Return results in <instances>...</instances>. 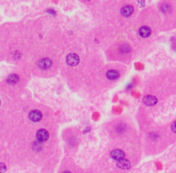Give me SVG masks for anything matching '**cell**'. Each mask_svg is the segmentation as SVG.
Wrapping results in <instances>:
<instances>
[{"instance_id": "6da1fadb", "label": "cell", "mask_w": 176, "mask_h": 173, "mask_svg": "<svg viewBox=\"0 0 176 173\" xmlns=\"http://www.w3.org/2000/svg\"><path fill=\"white\" fill-rule=\"evenodd\" d=\"M37 141L40 142H45L49 138V133L46 129H39L36 133Z\"/></svg>"}, {"instance_id": "7a4b0ae2", "label": "cell", "mask_w": 176, "mask_h": 173, "mask_svg": "<svg viewBox=\"0 0 176 173\" xmlns=\"http://www.w3.org/2000/svg\"><path fill=\"white\" fill-rule=\"evenodd\" d=\"M67 63L71 66H75L80 63V58L76 54H69L66 58Z\"/></svg>"}, {"instance_id": "3957f363", "label": "cell", "mask_w": 176, "mask_h": 173, "mask_svg": "<svg viewBox=\"0 0 176 173\" xmlns=\"http://www.w3.org/2000/svg\"><path fill=\"white\" fill-rule=\"evenodd\" d=\"M42 117V114L40 110H35L33 111H31L29 113V118L30 119V121H34V122H37L39 121Z\"/></svg>"}, {"instance_id": "277c9868", "label": "cell", "mask_w": 176, "mask_h": 173, "mask_svg": "<svg viewBox=\"0 0 176 173\" xmlns=\"http://www.w3.org/2000/svg\"><path fill=\"white\" fill-rule=\"evenodd\" d=\"M38 65L40 66V68L43 69V70H46V69H49V67H51L52 65V61L49 58H44V59H42L39 63H38Z\"/></svg>"}, {"instance_id": "5b68a950", "label": "cell", "mask_w": 176, "mask_h": 173, "mask_svg": "<svg viewBox=\"0 0 176 173\" xmlns=\"http://www.w3.org/2000/svg\"><path fill=\"white\" fill-rule=\"evenodd\" d=\"M124 156H125L124 152L120 149H116V150H114V151H112L111 152L112 159H113L114 160H117H117H120V159H123L124 158Z\"/></svg>"}, {"instance_id": "8992f818", "label": "cell", "mask_w": 176, "mask_h": 173, "mask_svg": "<svg viewBox=\"0 0 176 173\" xmlns=\"http://www.w3.org/2000/svg\"><path fill=\"white\" fill-rule=\"evenodd\" d=\"M117 166L119 169H122V170H128L130 168V163L129 160H127L123 158V159L117 160Z\"/></svg>"}, {"instance_id": "52a82bcc", "label": "cell", "mask_w": 176, "mask_h": 173, "mask_svg": "<svg viewBox=\"0 0 176 173\" xmlns=\"http://www.w3.org/2000/svg\"><path fill=\"white\" fill-rule=\"evenodd\" d=\"M143 103L148 106H154L157 103V98L154 96L148 95L143 98Z\"/></svg>"}, {"instance_id": "ba28073f", "label": "cell", "mask_w": 176, "mask_h": 173, "mask_svg": "<svg viewBox=\"0 0 176 173\" xmlns=\"http://www.w3.org/2000/svg\"><path fill=\"white\" fill-rule=\"evenodd\" d=\"M133 12H134V8L132 5H125L121 9V14L126 17L131 16Z\"/></svg>"}, {"instance_id": "9c48e42d", "label": "cell", "mask_w": 176, "mask_h": 173, "mask_svg": "<svg viewBox=\"0 0 176 173\" xmlns=\"http://www.w3.org/2000/svg\"><path fill=\"white\" fill-rule=\"evenodd\" d=\"M119 72L116 70H110L106 72V77L107 79H109L110 80H115L119 78Z\"/></svg>"}, {"instance_id": "30bf717a", "label": "cell", "mask_w": 176, "mask_h": 173, "mask_svg": "<svg viewBox=\"0 0 176 173\" xmlns=\"http://www.w3.org/2000/svg\"><path fill=\"white\" fill-rule=\"evenodd\" d=\"M139 34L143 38H147L151 34V29L148 26H143L139 29Z\"/></svg>"}, {"instance_id": "8fae6325", "label": "cell", "mask_w": 176, "mask_h": 173, "mask_svg": "<svg viewBox=\"0 0 176 173\" xmlns=\"http://www.w3.org/2000/svg\"><path fill=\"white\" fill-rule=\"evenodd\" d=\"M19 80V77L17 74H10L8 79H7V83L10 85H15L18 82Z\"/></svg>"}, {"instance_id": "7c38bea8", "label": "cell", "mask_w": 176, "mask_h": 173, "mask_svg": "<svg viewBox=\"0 0 176 173\" xmlns=\"http://www.w3.org/2000/svg\"><path fill=\"white\" fill-rule=\"evenodd\" d=\"M130 51V48L128 45H124L121 48V53H129Z\"/></svg>"}, {"instance_id": "4fadbf2b", "label": "cell", "mask_w": 176, "mask_h": 173, "mask_svg": "<svg viewBox=\"0 0 176 173\" xmlns=\"http://www.w3.org/2000/svg\"><path fill=\"white\" fill-rule=\"evenodd\" d=\"M6 171V166L4 164H0V172H4Z\"/></svg>"}, {"instance_id": "5bb4252c", "label": "cell", "mask_w": 176, "mask_h": 173, "mask_svg": "<svg viewBox=\"0 0 176 173\" xmlns=\"http://www.w3.org/2000/svg\"><path fill=\"white\" fill-rule=\"evenodd\" d=\"M171 129H172L173 132L176 133V121H175V122L172 124V126H171Z\"/></svg>"}, {"instance_id": "9a60e30c", "label": "cell", "mask_w": 176, "mask_h": 173, "mask_svg": "<svg viewBox=\"0 0 176 173\" xmlns=\"http://www.w3.org/2000/svg\"><path fill=\"white\" fill-rule=\"evenodd\" d=\"M0 105H1V101H0Z\"/></svg>"}]
</instances>
